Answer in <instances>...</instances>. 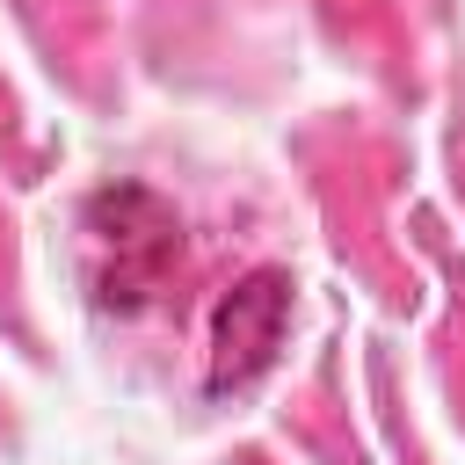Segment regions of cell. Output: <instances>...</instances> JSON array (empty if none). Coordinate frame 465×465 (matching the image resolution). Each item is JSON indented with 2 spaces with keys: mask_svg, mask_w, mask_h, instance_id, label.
<instances>
[{
  "mask_svg": "<svg viewBox=\"0 0 465 465\" xmlns=\"http://www.w3.org/2000/svg\"><path fill=\"white\" fill-rule=\"evenodd\" d=\"M291 327V283L276 269L247 276L225 305H218V334H211V385H247L254 371H269V356L283 349Z\"/></svg>",
  "mask_w": 465,
  "mask_h": 465,
  "instance_id": "2",
  "label": "cell"
},
{
  "mask_svg": "<svg viewBox=\"0 0 465 465\" xmlns=\"http://www.w3.org/2000/svg\"><path fill=\"white\" fill-rule=\"evenodd\" d=\"M80 232H87L94 305L116 312V320L145 312V305L167 291V276L182 269V218H174L153 189H138V182H109V189H94Z\"/></svg>",
  "mask_w": 465,
  "mask_h": 465,
  "instance_id": "1",
  "label": "cell"
}]
</instances>
